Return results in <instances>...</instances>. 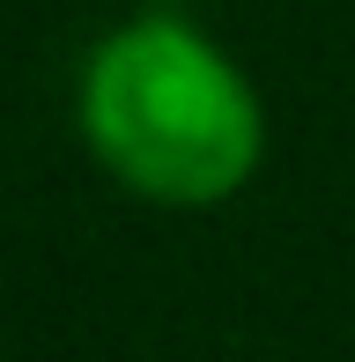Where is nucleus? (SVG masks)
<instances>
[{"mask_svg":"<svg viewBox=\"0 0 355 362\" xmlns=\"http://www.w3.org/2000/svg\"><path fill=\"white\" fill-rule=\"evenodd\" d=\"M82 141L126 192L163 207L230 200L267 148L237 59L185 15H134L82 67Z\"/></svg>","mask_w":355,"mask_h":362,"instance_id":"f257e3e1","label":"nucleus"}]
</instances>
